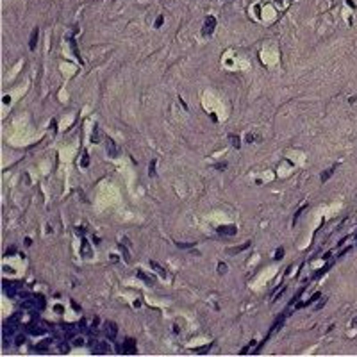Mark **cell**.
Masks as SVG:
<instances>
[{
	"instance_id": "25",
	"label": "cell",
	"mask_w": 357,
	"mask_h": 357,
	"mask_svg": "<svg viewBox=\"0 0 357 357\" xmlns=\"http://www.w3.org/2000/svg\"><path fill=\"white\" fill-rule=\"evenodd\" d=\"M218 272H220V273H225V272H227V264H225V263H220V264H218Z\"/></svg>"
},
{
	"instance_id": "29",
	"label": "cell",
	"mask_w": 357,
	"mask_h": 357,
	"mask_svg": "<svg viewBox=\"0 0 357 357\" xmlns=\"http://www.w3.org/2000/svg\"><path fill=\"white\" fill-rule=\"evenodd\" d=\"M54 311H55V313H59V314H63L64 307H63V305H55V307H54Z\"/></svg>"
},
{
	"instance_id": "34",
	"label": "cell",
	"mask_w": 357,
	"mask_h": 357,
	"mask_svg": "<svg viewBox=\"0 0 357 357\" xmlns=\"http://www.w3.org/2000/svg\"><path fill=\"white\" fill-rule=\"evenodd\" d=\"M352 327H357V318H354V320H352Z\"/></svg>"
},
{
	"instance_id": "4",
	"label": "cell",
	"mask_w": 357,
	"mask_h": 357,
	"mask_svg": "<svg viewBox=\"0 0 357 357\" xmlns=\"http://www.w3.org/2000/svg\"><path fill=\"white\" fill-rule=\"evenodd\" d=\"M93 354H111V347L105 343V341H98V343H95V347H93Z\"/></svg>"
},
{
	"instance_id": "3",
	"label": "cell",
	"mask_w": 357,
	"mask_h": 357,
	"mask_svg": "<svg viewBox=\"0 0 357 357\" xmlns=\"http://www.w3.org/2000/svg\"><path fill=\"white\" fill-rule=\"evenodd\" d=\"M123 354H130V355H136L137 348H136V341L132 337H127L123 341Z\"/></svg>"
},
{
	"instance_id": "20",
	"label": "cell",
	"mask_w": 357,
	"mask_h": 357,
	"mask_svg": "<svg viewBox=\"0 0 357 357\" xmlns=\"http://www.w3.org/2000/svg\"><path fill=\"white\" fill-rule=\"evenodd\" d=\"M91 141H93V143H96V141H98V125L93 127V137H91Z\"/></svg>"
},
{
	"instance_id": "16",
	"label": "cell",
	"mask_w": 357,
	"mask_h": 357,
	"mask_svg": "<svg viewBox=\"0 0 357 357\" xmlns=\"http://www.w3.org/2000/svg\"><path fill=\"white\" fill-rule=\"evenodd\" d=\"M250 246V243H245V245H239V246H236V248H231L229 252L231 254H238V252H241V250H245V248H248Z\"/></svg>"
},
{
	"instance_id": "32",
	"label": "cell",
	"mask_w": 357,
	"mask_h": 357,
	"mask_svg": "<svg viewBox=\"0 0 357 357\" xmlns=\"http://www.w3.org/2000/svg\"><path fill=\"white\" fill-rule=\"evenodd\" d=\"M209 347H204V348H198V350H195L197 354H205V350H207Z\"/></svg>"
},
{
	"instance_id": "22",
	"label": "cell",
	"mask_w": 357,
	"mask_h": 357,
	"mask_svg": "<svg viewBox=\"0 0 357 357\" xmlns=\"http://www.w3.org/2000/svg\"><path fill=\"white\" fill-rule=\"evenodd\" d=\"M178 248H193V243H175Z\"/></svg>"
},
{
	"instance_id": "30",
	"label": "cell",
	"mask_w": 357,
	"mask_h": 357,
	"mask_svg": "<svg viewBox=\"0 0 357 357\" xmlns=\"http://www.w3.org/2000/svg\"><path fill=\"white\" fill-rule=\"evenodd\" d=\"M154 25H156V29H157V27H161V25H163V16H159L157 20H156V23H154Z\"/></svg>"
},
{
	"instance_id": "15",
	"label": "cell",
	"mask_w": 357,
	"mask_h": 357,
	"mask_svg": "<svg viewBox=\"0 0 357 357\" xmlns=\"http://www.w3.org/2000/svg\"><path fill=\"white\" fill-rule=\"evenodd\" d=\"M84 345H86L84 337H73L72 339V347H84Z\"/></svg>"
},
{
	"instance_id": "10",
	"label": "cell",
	"mask_w": 357,
	"mask_h": 357,
	"mask_svg": "<svg viewBox=\"0 0 357 357\" xmlns=\"http://www.w3.org/2000/svg\"><path fill=\"white\" fill-rule=\"evenodd\" d=\"M82 255H84L86 259H89L91 255H93V252H91V246H89V243H88V239H82Z\"/></svg>"
},
{
	"instance_id": "28",
	"label": "cell",
	"mask_w": 357,
	"mask_h": 357,
	"mask_svg": "<svg viewBox=\"0 0 357 357\" xmlns=\"http://www.w3.org/2000/svg\"><path fill=\"white\" fill-rule=\"evenodd\" d=\"M72 307H73V309H75V311H77V313H81V311H82V309H81V305L77 304L75 300H72Z\"/></svg>"
},
{
	"instance_id": "33",
	"label": "cell",
	"mask_w": 357,
	"mask_h": 357,
	"mask_svg": "<svg viewBox=\"0 0 357 357\" xmlns=\"http://www.w3.org/2000/svg\"><path fill=\"white\" fill-rule=\"evenodd\" d=\"M216 168H218V170H225V163H220V164H216Z\"/></svg>"
},
{
	"instance_id": "31",
	"label": "cell",
	"mask_w": 357,
	"mask_h": 357,
	"mask_svg": "<svg viewBox=\"0 0 357 357\" xmlns=\"http://www.w3.org/2000/svg\"><path fill=\"white\" fill-rule=\"evenodd\" d=\"M18 250H16V246H11L9 250H7V255H13V254H16Z\"/></svg>"
},
{
	"instance_id": "26",
	"label": "cell",
	"mask_w": 357,
	"mask_h": 357,
	"mask_svg": "<svg viewBox=\"0 0 357 357\" xmlns=\"http://www.w3.org/2000/svg\"><path fill=\"white\" fill-rule=\"evenodd\" d=\"M325 302H327V298H321V300H320V302H318V305H316L314 309H316V311H320V309H321V307H323V305H325Z\"/></svg>"
},
{
	"instance_id": "14",
	"label": "cell",
	"mask_w": 357,
	"mask_h": 357,
	"mask_svg": "<svg viewBox=\"0 0 357 357\" xmlns=\"http://www.w3.org/2000/svg\"><path fill=\"white\" fill-rule=\"evenodd\" d=\"M137 277H139V279H141V280H145V282H147L148 286H154V280H152V279H150V277H148L147 273H143V272H141V270H139V272H137Z\"/></svg>"
},
{
	"instance_id": "6",
	"label": "cell",
	"mask_w": 357,
	"mask_h": 357,
	"mask_svg": "<svg viewBox=\"0 0 357 357\" xmlns=\"http://www.w3.org/2000/svg\"><path fill=\"white\" fill-rule=\"evenodd\" d=\"M284 318H286V314H280V316H279V318H277V321H275V325H273L272 329H270V332H268V336H272V334H275V332H277V330H279V329H280V327L284 325Z\"/></svg>"
},
{
	"instance_id": "12",
	"label": "cell",
	"mask_w": 357,
	"mask_h": 357,
	"mask_svg": "<svg viewBox=\"0 0 357 357\" xmlns=\"http://www.w3.org/2000/svg\"><path fill=\"white\" fill-rule=\"evenodd\" d=\"M70 45H72V52H73V55L82 63V57H81V52H79V48H77V43H75V39L73 38H70Z\"/></svg>"
},
{
	"instance_id": "9",
	"label": "cell",
	"mask_w": 357,
	"mask_h": 357,
	"mask_svg": "<svg viewBox=\"0 0 357 357\" xmlns=\"http://www.w3.org/2000/svg\"><path fill=\"white\" fill-rule=\"evenodd\" d=\"M216 232L218 234H223V236H234L236 234V227H218Z\"/></svg>"
},
{
	"instance_id": "5",
	"label": "cell",
	"mask_w": 357,
	"mask_h": 357,
	"mask_svg": "<svg viewBox=\"0 0 357 357\" xmlns=\"http://www.w3.org/2000/svg\"><path fill=\"white\" fill-rule=\"evenodd\" d=\"M38 36H39V29L36 27L31 34V41H29V48L31 50H36V45H38Z\"/></svg>"
},
{
	"instance_id": "2",
	"label": "cell",
	"mask_w": 357,
	"mask_h": 357,
	"mask_svg": "<svg viewBox=\"0 0 357 357\" xmlns=\"http://www.w3.org/2000/svg\"><path fill=\"white\" fill-rule=\"evenodd\" d=\"M104 330H105V337H107L109 341H115L116 334H118V327H116V323H113V321H105Z\"/></svg>"
},
{
	"instance_id": "24",
	"label": "cell",
	"mask_w": 357,
	"mask_h": 357,
	"mask_svg": "<svg viewBox=\"0 0 357 357\" xmlns=\"http://www.w3.org/2000/svg\"><path fill=\"white\" fill-rule=\"evenodd\" d=\"M68 348L70 347H68L66 343H61V345H59V352H61V354H68Z\"/></svg>"
},
{
	"instance_id": "21",
	"label": "cell",
	"mask_w": 357,
	"mask_h": 357,
	"mask_svg": "<svg viewBox=\"0 0 357 357\" xmlns=\"http://www.w3.org/2000/svg\"><path fill=\"white\" fill-rule=\"evenodd\" d=\"M21 343H25V336L23 334H18L16 339H14V345H21Z\"/></svg>"
},
{
	"instance_id": "8",
	"label": "cell",
	"mask_w": 357,
	"mask_h": 357,
	"mask_svg": "<svg viewBox=\"0 0 357 357\" xmlns=\"http://www.w3.org/2000/svg\"><path fill=\"white\" fill-rule=\"evenodd\" d=\"M150 266H152V268H154V270L159 273V275H161V279H166V277H168L166 270H164V268H163V266H161L159 263H156V261H150Z\"/></svg>"
},
{
	"instance_id": "11",
	"label": "cell",
	"mask_w": 357,
	"mask_h": 357,
	"mask_svg": "<svg viewBox=\"0 0 357 357\" xmlns=\"http://www.w3.org/2000/svg\"><path fill=\"white\" fill-rule=\"evenodd\" d=\"M334 171H336V164H334V166H330V168H329V170H325V171H321V175H320V178H321V182H327V178L330 177V175H332Z\"/></svg>"
},
{
	"instance_id": "23",
	"label": "cell",
	"mask_w": 357,
	"mask_h": 357,
	"mask_svg": "<svg viewBox=\"0 0 357 357\" xmlns=\"http://www.w3.org/2000/svg\"><path fill=\"white\" fill-rule=\"evenodd\" d=\"M81 164H82L84 168L88 166V164H89V156H88V154H84V156H82V161H81Z\"/></svg>"
},
{
	"instance_id": "1",
	"label": "cell",
	"mask_w": 357,
	"mask_h": 357,
	"mask_svg": "<svg viewBox=\"0 0 357 357\" xmlns=\"http://www.w3.org/2000/svg\"><path fill=\"white\" fill-rule=\"evenodd\" d=\"M214 27H216V18L214 16H207L205 21H204V27H202V36H211L214 32Z\"/></svg>"
},
{
	"instance_id": "27",
	"label": "cell",
	"mask_w": 357,
	"mask_h": 357,
	"mask_svg": "<svg viewBox=\"0 0 357 357\" xmlns=\"http://www.w3.org/2000/svg\"><path fill=\"white\" fill-rule=\"evenodd\" d=\"M282 255H284V248H279V250H277V254H275V259L279 261V259H282Z\"/></svg>"
},
{
	"instance_id": "19",
	"label": "cell",
	"mask_w": 357,
	"mask_h": 357,
	"mask_svg": "<svg viewBox=\"0 0 357 357\" xmlns=\"http://www.w3.org/2000/svg\"><path fill=\"white\" fill-rule=\"evenodd\" d=\"M304 209H305V207H300V209L295 212V216H293V225H296V221H298V216H300V214L304 212Z\"/></svg>"
},
{
	"instance_id": "17",
	"label": "cell",
	"mask_w": 357,
	"mask_h": 357,
	"mask_svg": "<svg viewBox=\"0 0 357 357\" xmlns=\"http://www.w3.org/2000/svg\"><path fill=\"white\" fill-rule=\"evenodd\" d=\"M148 175L154 177L156 175V161H150V168H148Z\"/></svg>"
},
{
	"instance_id": "18",
	"label": "cell",
	"mask_w": 357,
	"mask_h": 357,
	"mask_svg": "<svg viewBox=\"0 0 357 357\" xmlns=\"http://www.w3.org/2000/svg\"><path fill=\"white\" fill-rule=\"evenodd\" d=\"M330 266H332V263L325 264V266H323V268H321V270H318V272H316V277H320V275H323V273H325L327 270H330Z\"/></svg>"
},
{
	"instance_id": "13",
	"label": "cell",
	"mask_w": 357,
	"mask_h": 357,
	"mask_svg": "<svg viewBox=\"0 0 357 357\" xmlns=\"http://www.w3.org/2000/svg\"><path fill=\"white\" fill-rule=\"evenodd\" d=\"M229 139H231L232 147L236 148V150H239V147H241V141H239V136H236V134H231V136H229Z\"/></svg>"
},
{
	"instance_id": "7",
	"label": "cell",
	"mask_w": 357,
	"mask_h": 357,
	"mask_svg": "<svg viewBox=\"0 0 357 357\" xmlns=\"http://www.w3.org/2000/svg\"><path fill=\"white\" fill-rule=\"evenodd\" d=\"M105 148H107V154H109V157H116V145L113 143V139H105Z\"/></svg>"
}]
</instances>
